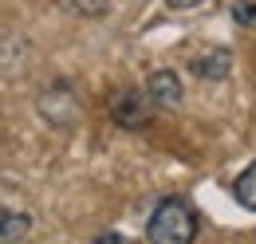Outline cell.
<instances>
[{
  "mask_svg": "<svg viewBox=\"0 0 256 244\" xmlns=\"http://www.w3.org/2000/svg\"><path fill=\"white\" fill-rule=\"evenodd\" d=\"M193 236H197V213L190 209V201H182V197L158 201V209L150 213V224H146V240L150 244H193Z\"/></svg>",
  "mask_w": 256,
  "mask_h": 244,
  "instance_id": "6da1fadb",
  "label": "cell"
},
{
  "mask_svg": "<svg viewBox=\"0 0 256 244\" xmlns=\"http://www.w3.org/2000/svg\"><path fill=\"white\" fill-rule=\"evenodd\" d=\"M150 106H154L150 94H142V91H118V94H110V118L118 122V126H126V130L146 126Z\"/></svg>",
  "mask_w": 256,
  "mask_h": 244,
  "instance_id": "7a4b0ae2",
  "label": "cell"
},
{
  "mask_svg": "<svg viewBox=\"0 0 256 244\" xmlns=\"http://www.w3.org/2000/svg\"><path fill=\"white\" fill-rule=\"evenodd\" d=\"M146 94H150V102H154L158 110H170V106H178V102H182V83H178V75H174V71H154Z\"/></svg>",
  "mask_w": 256,
  "mask_h": 244,
  "instance_id": "3957f363",
  "label": "cell"
},
{
  "mask_svg": "<svg viewBox=\"0 0 256 244\" xmlns=\"http://www.w3.org/2000/svg\"><path fill=\"white\" fill-rule=\"evenodd\" d=\"M193 71L205 75V79H224V75H228V52H224V48H213L209 56H197V60H193Z\"/></svg>",
  "mask_w": 256,
  "mask_h": 244,
  "instance_id": "277c9868",
  "label": "cell"
},
{
  "mask_svg": "<svg viewBox=\"0 0 256 244\" xmlns=\"http://www.w3.org/2000/svg\"><path fill=\"white\" fill-rule=\"evenodd\" d=\"M232 197H236V205L240 209H248V213H256V162L232 182Z\"/></svg>",
  "mask_w": 256,
  "mask_h": 244,
  "instance_id": "5b68a950",
  "label": "cell"
},
{
  "mask_svg": "<svg viewBox=\"0 0 256 244\" xmlns=\"http://www.w3.org/2000/svg\"><path fill=\"white\" fill-rule=\"evenodd\" d=\"M24 228H28V220H24V216L4 213V209H0V236H4V240H16Z\"/></svg>",
  "mask_w": 256,
  "mask_h": 244,
  "instance_id": "8992f818",
  "label": "cell"
},
{
  "mask_svg": "<svg viewBox=\"0 0 256 244\" xmlns=\"http://www.w3.org/2000/svg\"><path fill=\"white\" fill-rule=\"evenodd\" d=\"M232 20H240V24H256V8L248 4V0L232 4Z\"/></svg>",
  "mask_w": 256,
  "mask_h": 244,
  "instance_id": "52a82bcc",
  "label": "cell"
},
{
  "mask_svg": "<svg viewBox=\"0 0 256 244\" xmlns=\"http://www.w3.org/2000/svg\"><path fill=\"white\" fill-rule=\"evenodd\" d=\"M95 244H134V240L122 232H102V236H95Z\"/></svg>",
  "mask_w": 256,
  "mask_h": 244,
  "instance_id": "ba28073f",
  "label": "cell"
}]
</instances>
